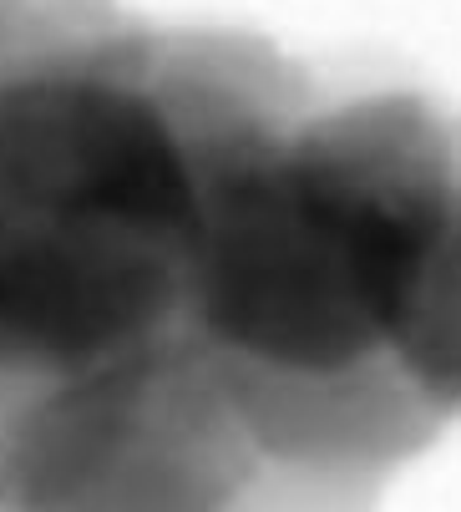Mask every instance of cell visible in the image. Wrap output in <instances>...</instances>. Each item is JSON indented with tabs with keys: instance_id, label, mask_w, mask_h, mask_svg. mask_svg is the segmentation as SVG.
Here are the masks:
<instances>
[{
	"instance_id": "obj_2",
	"label": "cell",
	"mask_w": 461,
	"mask_h": 512,
	"mask_svg": "<svg viewBox=\"0 0 461 512\" xmlns=\"http://www.w3.org/2000/svg\"><path fill=\"white\" fill-rule=\"evenodd\" d=\"M456 178L461 127L411 92L315 97L299 82L228 153L183 335L279 457L350 482L431 431L401 350Z\"/></svg>"
},
{
	"instance_id": "obj_1",
	"label": "cell",
	"mask_w": 461,
	"mask_h": 512,
	"mask_svg": "<svg viewBox=\"0 0 461 512\" xmlns=\"http://www.w3.org/2000/svg\"><path fill=\"white\" fill-rule=\"evenodd\" d=\"M304 77L218 31L0 11V386H61L188 325L228 153Z\"/></svg>"
},
{
	"instance_id": "obj_3",
	"label": "cell",
	"mask_w": 461,
	"mask_h": 512,
	"mask_svg": "<svg viewBox=\"0 0 461 512\" xmlns=\"http://www.w3.org/2000/svg\"><path fill=\"white\" fill-rule=\"evenodd\" d=\"M345 492L269 447L193 335L26 391L0 431V512H304Z\"/></svg>"
},
{
	"instance_id": "obj_4",
	"label": "cell",
	"mask_w": 461,
	"mask_h": 512,
	"mask_svg": "<svg viewBox=\"0 0 461 512\" xmlns=\"http://www.w3.org/2000/svg\"><path fill=\"white\" fill-rule=\"evenodd\" d=\"M401 381L431 426L461 411V178L421 289L416 325L401 350Z\"/></svg>"
}]
</instances>
